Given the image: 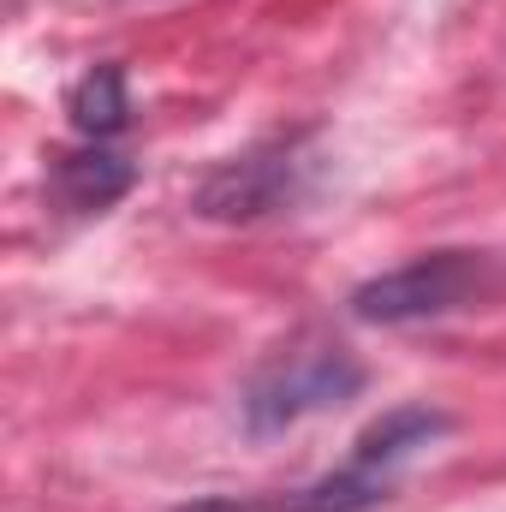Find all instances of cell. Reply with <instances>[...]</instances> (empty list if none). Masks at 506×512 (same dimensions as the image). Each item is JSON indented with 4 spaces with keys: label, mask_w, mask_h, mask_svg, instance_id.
Listing matches in <instances>:
<instances>
[{
    "label": "cell",
    "mask_w": 506,
    "mask_h": 512,
    "mask_svg": "<svg viewBox=\"0 0 506 512\" xmlns=\"http://www.w3.org/2000/svg\"><path fill=\"white\" fill-rule=\"evenodd\" d=\"M489 280V262L465 251L417 256L411 268H393L370 286L352 292V310L364 322H417V316H447L459 304H471Z\"/></svg>",
    "instance_id": "obj_3"
},
{
    "label": "cell",
    "mask_w": 506,
    "mask_h": 512,
    "mask_svg": "<svg viewBox=\"0 0 506 512\" xmlns=\"http://www.w3.org/2000/svg\"><path fill=\"white\" fill-rule=\"evenodd\" d=\"M72 126L90 131V137H108V131L126 126V78H120V66H96L72 90Z\"/></svg>",
    "instance_id": "obj_4"
},
{
    "label": "cell",
    "mask_w": 506,
    "mask_h": 512,
    "mask_svg": "<svg viewBox=\"0 0 506 512\" xmlns=\"http://www.w3.org/2000/svg\"><path fill=\"white\" fill-rule=\"evenodd\" d=\"M126 185H131V173L114 155H66L60 161V191H66L72 209H108Z\"/></svg>",
    "instance_id": "obj_5"
},
{
    "label": "cell",
    "mask_w": 506,
    "mask_h": 512,
    "mask_svg": "<svg viewBox=\"0 0 506 512\" xmlns=\"http://www.w3.org/2000/svg\"><path fill=\"white\" fill-rule=\"evenodd\" d=\"M358 387H364V370L340 346H298V352L274 358L251 382L245 417H251L256 435H274V429H292L328 405H346Z\"/></svg>",
    "instance_id": "obj_2"
},
{
    "label": "cell",
    "mask_w": 506,
    "mask_h": 512,
    "mask_svg": "<svg viewBox=\"0 0 506 512\" xmlns=\"http://www.w3.org/2000/svg\"><path fill=\"white\" fill-rule=\"evenodd\" d=\"M441 429H447V417L429 411V405L387 411L376 429H364V441H358V453H352L346 471H334V477H322L316 489L292 495L280 512H364V507H376V501H387L393 477H399Z\"/></svg>",
    "instance_id": "obj_1"
}]
</instances>
